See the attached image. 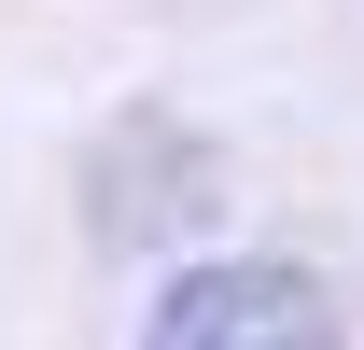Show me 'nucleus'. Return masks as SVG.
Listing matches in <instances>:
<instances>
[{
  "label": "nucleus",
  "instance_id": "1",
  "mask_svg": "<svg viewBox=\"0 0 364 350\" xmlns=\"http://www.w3.org/2000/svg\"><path fill=\"white\" fill-rule=\"evenodd\" d=\"M140 350H336V295L309 266H267V253H225V266H182Z\"/></svg>",
  "mask_w": 364,
  "mask_h": 350
}]
</instances>
